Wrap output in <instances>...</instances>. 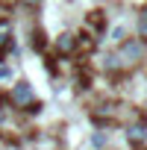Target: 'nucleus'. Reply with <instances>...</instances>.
I'll return each instance as SVG.
<instances>
[{
    "label": "nucleus",
    "instance_id": "nucleus-1",
    "mask_svg": "<svg viewBox=\"0 0 147 150\" xmlns=\"http://www.w3.org/2000/svg\"><path fill=\"white\" fill-rule=\"evenodd\" d=\"M121 62H138L141 56H144V44L141 41H135V38H129V41H124L121 44Z\"/></svg>",
    "mask_w": 147,
    "mask_h": 150
},
{
    "label": "nucleus",
    "instance_id": "nucleus-2",
    "mask_svg": "<svg viewBox=\"0 0 147 150\" xmlns=\"http://www.w3.org/2000/svg\"><path fill=\"white\" fill-rule=\"evenodd\" d=\"M12 103L15 106H30L33 100H35V94H33V86L30 83H18V86H12Z\"/></svg>",
    "mask_w": 147,
    "mask_h": 150
},
{
    "label": "nucleus",
    "instance_id": "nucleus-3",
    "mask_svg": "<svg viewBox=\"0 0 147 150\" xmlns=\"http://www.w3.org/2000/svg\"><path fill=\"white\" fill-rule=\"evenodd\" d=\"M127 141H129V144H144V141H147V124H144V121L132 124V127L127 129Z\"/></svg>",
    "mask_w": 147,
    "mask_h": 150
},
{
    "label": "nucleus",
    "instance_id": "nucleus-4",
    "mask_svg": "<svg viewBox=\"0 0 147 150\" xmlns=\"http://www.w3.org/2000/svg\"><path fill=\"white\" fill-rule=\"evenodd\" d=\"M9 47H15V41H12V24L6 18H0V56H3V50H9Z\"/></svg>",
    "mask_w": 147,
    "mask_h": 150
},
{
    "label": "nucleus",
    "instance_id": "nucleus-5",
    "mask_svg": "<svg viewBox=\"0 0 147 150\" xmlns=\"http://www.w3.org/2000/svg\"><path fill=\"white\" fill-rule=\"evenodd\" d=\"M56 47H59V53H74V47H77V38H74L71 33H62V35L56 38Z\"/></svg>",
    "mask_w": 147,
    "mask_h": 150
},
{
    "label": "nucleus",
    "instance_id": "nucleus-6",
    "mask_svg": "<svg viewBox=\"0 0 147 150\" xmlns=\"http://www.w3.org/2000/svg\"><path fill=\"white\" fill-rule=\"evenodd\" d=\"M103 65H106V71H121V65H124V62H121V56H118V53H109V56L103 59Z\"/></svg>",
    "mask_w": 147,
    "mask_h": 150
},
{
    "label": "nucleus",
    "instance_id": "nucleus-7",
    "mask_svg": "<svg viewBox=\"0 0 147 150\" xmlns=\"http://www.w3.org/2000/svg\"><path fill=\"white\" fill-rule=\"evenodd\" d=\"M106 141H109V132H103V129H97V132L91 135V144H94V147H106Z\"/></svg>",
    "mask_w": 147,
    "mask_h": 150
},
{
    "label": "nucleus",
    "instance_id": "nucleus-8",
    "mask_svg": "<svg viewBox=\"0 0 147 150\" xmlns=\"http://www.w3.org/2000/svg\"><path fill=\"white\" fill-rule=\"evenodd\" d=\"M44 44H47V41H44V35H41V33H35V35H33V50H44Z\"/></svg>",
    "mask_w": 147,
    "mask_h": 150
},
{
    "label": "nucleus",
    "instance_id": "nucleus-9",
    "mask_svg": "<svg viewBox=\"0 0 147 150\" xmlns=\"http://www.w3.org/2000/svg\"><path fill=\"white\" fill-rule=\"evenodd\" d=\"M138 33L147 38V9H144V12H141V18H138Z\"/></svg>",
    "mask_w": 147,
    "mask_h": 150
},
{
    "label": "nucleus",
    "instance_id": "nucleus-10",
    "mask_svg": "<svg viewBox=\"0 0 147 150\" xmlns=\"http://www.w3.org/2000/svg\"><path fill=\"white\" fill-rule=\"evenodd\" d=\"M0 80H12V68H0Z\"/></svg>",
    "mask_w": 147,
    "mask_h": 150
},
{
    "label": "nucleus",
    "instance_id": "nucleus-11",
    "mask_svg": "<svg viewBox=\"0 0 147 150\" xmlns=\"http://www.w3.org/2000/svg\"><path fill=\"white\" fill-rule=\"evenodd\" d=\"M112 35H115V41H124V35H127V33H124V27H118Z\"/></svg>",
    "mask_w": 147,
    "mask_h": 150
},
{
    "label": "nucleus",
    "instance_id": "nucleus-12",
    "mask_svg": "<svg viewBox=\"0 0 147 150\" xmlns=\"http://www.w3.org/2000/svg\"><path fill=\"white\" fill-rule=\"evenodd\" d=\"M24 3H30V6H35V3H41V0H24Z\"/></svg>",
    "mask_w": 147,
    "mask_h": 150
}]
</instances>
